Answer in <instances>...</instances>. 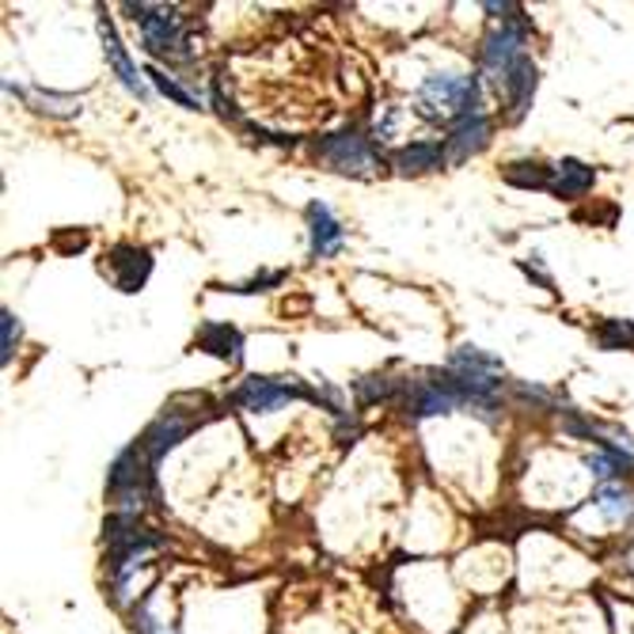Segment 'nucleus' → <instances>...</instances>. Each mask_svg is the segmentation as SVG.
I'll use <instances>...</instances> for the list:
<instances>
[{
  "mask_svg": "<svg viewBox=\"0 0 634 634\" xmlns=\"http://www.w3.org/2000/svg\"><path fill=\"white\" fill-rule=\"evenodd\" d=\"M198 346L206 353H214V358L229 361V365H240V361H244V338H240V331L229 327V323H206V327L198 331Z\"/></svg>",
  "mask_w": 634,
  "mask_h": 634,
  "instance_id": "f8f14e48",
  "label": "nucleus"
},
{
  "mask_svg": "<svg viewBox=\"0 0 634 634\" xmlns=\"http://www.w3.org/2000/svg\"><path fill=\"white\" fill-rule=\"evenodd\" d=\"M596 342H600V350H623V346H634V323L631 320H604L600 331H596Z\"/></svg>",
  "mask_w": 634,
  "mask_h": 634,
  "instance_id": "aec40b11",
  "label": "nucleus"
},
{
  "mask_svg": "<svg viewBox=\"0 0 634 634\" xmlns=\"http://www.w3.org/2000/svg\"><path fill=\"white\" fill-rule=\"evenodd\" d=\"M308 236H312V259H331V255H338L346 244L342 224L331 217V209L323 206V202H312V206H308Z\"/></svg>",
  "mask_w": 634,
  "mask_h": 634,
  "instance_id": "1a4fd4ad",
  "label": "nucleus"
},
{
  "mask_svg": "<svg viewBox=\"0 0 634 634\" xmlns=\"http://www.w3.org/2000/svg\"><path fill=\"white\" fill-rule=\"evenodd\" d=\"M285 277H289L285 270H274V274H259V277H251V282L232 285V293H267V289H274V285H282Z\"/></svg>",
  "mask_w": 634,
  "mask_h": 634,
  "instance_id": "b1692460",
  "label": "nucleus"
},
{
  "mask_svg": "<svg viewBox=\"0 0 634 634\" xmlns=\"http://www.w3.org/2000/svg\"><path fill=\"white\" fill-rule=\"evenodd\" d=\"M460 406V399L452 391H444L441 384H414L411 411L414 418H429V414H452Z\"/></svg>",
  "mask_w": 634,
  "mask_h": 634,
  "instance_id": "dca6fc26",
  "label": "nucleus"
},
{
  "mask_svg": "<svg viewBox=\"0 0 634 634\" xmlns=\"http://www.w3.org/2000/svg\"><path fill=\"white\" fill-rule=\"evenodd\" d=\"M517 57H525V24L505 20V24L494 27V31L487 35V42H482V69H487V77L502 88L505 73L513 69Z\"/></svg>",
  "mask_w": 634,
  "mask_h": 634,
  "instance_id": "f03ea898",
  "label": "nucleus"
},
{
  "mask_svg": "<svg viewBox=\"0 0 634 634\" xmlns=\"http://www.w3.org/2000/svg\"><path fill=\"white\" fill-rule=\"evenodd\" d=\"M145 77L153 80V85L160 88V92L168 95V100H176L179 107H186V111H202V100H198V95H194V92H186V88L179 85V80H171V77H168V73H164V69H145Z\"/></svg>",
  "mask_w": 634,
  "mask_h": 634,
  "instance_id": "6ab92c4d",
  "label": "nucleus"
},
{
  "mask_svg": "<svg viewBox=\"0 0 634 634\" xmlns=\"http://www.w3.org/2000/svg\"><path fill=\"white\" fill-rule=\"evenodd\" d=\"M191 429H194V418H186V414H179V411H164L160 418L141 434L138 444H141V452H145L148 464H153V471L160 467V460L168 456L186 434H191Z\"/></svg>",
  "mask_w": 634,
  "mask_h": 634,
  "instance_id": "39448f33",
  "label": "nucleus"
},
{
  "mask_svg": "<svg viewBox=\"0 0 634 634\" xmlns=\"http://www.w3.org/2000/svg\"><path fill=\"white\" fill-rule=\"evenodd\" d=\"M585 467L596 475V479H604V482L616 479V475H619V460H616V456H604V452H588V456H585Z\"/></svg>",
  "mask_w": 634,
  "mask_h": 634,
  "instance_id": "5701e85b",
  "label": "nucleus"
},
{
  "mask_svg": "<svg viewBox=\"0 0 634 634\" xmlns=\"http://www.w3.org/2000/svg\"><path fill=\"white\" fill-rule=\"evenodd\" d=\"M444 164V148L434 145V141H414V145L399 148L396 153V168L403 176H422V171H434Z\"/></svg>",
  "mask_w": 634,
  "mask_h": 634,
  "instance_id": "2eb2a0df",
  "label": "nucleus"
},
{
  "mask_svg": "<svg viewBox=\"0 0 634 634\" xmlns=\"http://www.w3.org/2000/svg\"><path fill=\"white\" fill-rule=\"evenodd\" d=\"M487 141H490V122H487V118H482V115L464 118V122L452 126V138H449V145H444V156H449L452 164H460V160H467V156L482 153V148H487Z\"/></svg>",
  "mask_w": 634,
  "mask_h": 634,
  "instance_id": "9b49d317",
  "label": "nucleus"
},
{
  "mask_svg": "<svg viewBox=\"0 0 634 634\" xmlns=\"http://www.w3.org/2000/svg\"><path fill=\"white\" fill-rule=\"evenodd\" d=\"M20 95H24L27 103H31L35 111H42V115L50 118H73L80 115V100L77 95H57V92H42V88H16Z\"/></svg>",
  "mask_w": 634,
  "mask_h": 634,
  "instance_id": "f3484780",
  "label": "nucleus"
},
{
  "mask_svg": "<svg viewBox=\"0 0 634 634\" xmlns=\"http://www.w3.org/2000/svg\"><path fill=\"white\" fill-rule=\"evenodd\" d=\"M308 391L293 380H274V376H247L236 391V403L251 414H274L289 399H305Z\"/></svg>",
  "mask_w": 634,
  "mask_h": 634,
  "instance_id": "20e7f679",
  "label": "nucleus"
},
{
  "mask_svg": "<svg viewBox=\"0 0 634 634\" xmlns=\"http://www.w3.org/2000/svg\"><path fill=\"white\" fill-rule=\"evenodd\" d=\"M422 115L429 118H475L479 111V77H452V73H434L418 88Z\"/></svg>",
  "mask_w": 634,
  "mask_h": 634,
  "instance_id": "f257e3e1",
  "label": "nucleus"
},
{
  "mask_svg": "<svg viewBox=\"0 0 634 634\" xmlns=\"http://www.w3.org/2000/svg\"><path fill=\"white\" fill-rule=\"evenodd\" d=\"M596 509H600V517L604 520H611V525H616V520H623V517H631V497L623 494V490H616V487H604L600 494H596Z\"/></svg>",
  "mask_w": 634,
  "mask_h": 634,
  "instance_id": "412c9836",
  "label": "nucleus"
},
{
  "mask_svg": "<svg viewBox=\"0 0 634 634\" xmlns=\"http://www.w3.org/2000/svg\"><path fill=\"white\" fill-rule=\"evenodd\" d=\"M502 92L505 100H509V118L513 122H520V118L528 115V107H532V95H535V65L532 57H517L513 62V69L505 73L502 80Z\"/></svg>",
  "mask_w": 634,
  "mask_h": 634,
  "instance_id": "9d476101",
  "label": "nucleus"
},
{
  "mask_svg": "<svg viewBox=\"0 0 634 634\" xmlns=\"http://www.w3.org/2000/svg\"><path fill=\"white\" fill-rule=\"evenodd\" d=\"M320 153L327 156V160L335 164L338 171H353V176H368V171L376 168V156L368 153L365 138H361V133H353V130L327 138L320 145Z\"/></svg>",
  "mask_w": 634,
  "mask_h": 634,
  "instance_id": "423d86ee",
  "label": "nucleus"
},
{
  "mask_svg": "<svg viewBox=\"0 0 634 634\" xmlns=\"http://www.w3.org/2000/svg\"><path fill=\"white\" fill-rule=\"evenodd\" d=\"M153 274V255L145 247H133V244H118L111 251V277L122 293H141V285L148 282Z\"/></svg>",
  "mask_w": 634,
  "mask_h": 634,
  "instance_id": "0eeeda50",
  "label": "nucleus"
},
{
  "mask_svg": "<svg viewBox=\"0 0 634 634\" xmlns=\"http://www.w3.org/2000/svg\"><path fill=\"white\" fill-rule=\"evenodd\" d=\"M505 183L525 186V191H547V186H555L551 183V171L543 168V164H528V160L509 164V168H505Z\"/></svg>",
  "mask_w": 634,
  "mask_h": 634,
  "instance_id": "a211bd4d",
  "label": "nucleus"
},
{
  "mask_svg": "<svg viewBox=\"0 0 634 634\" xmlns=\"http://www.w3.org/2000/svg\"><path fill=\"white\" fill-rule=\"evenodd\" d=\"M16 342H20V323L12 312H4L0 315V361H4V365H9L12 353H16Z\"/></svg>",
  "mask_w": 634,
  "mask_h": 634,
  "instance_id": "4be33fe9",
  "label": "nucleus"
},
{
  "mask_svg": "<svg viewBox=\"0 0 634 634\" xmlns=\"http://www.w3.org/2000/svg\"><path fill=\"white\" fill-rule=\"evenodd\" d=\"M130 12H138L133 20H141V35H145L148 54H176L183 47V24H179L176 9H164V4H130Z\"/></svg>",
  "mask_w": 634,
  "mask_h": 634,
  "instance_id": "7ed1b4c3",
  "label": "nucleus"
},
{
  "mask_svg": "<svg viewBox=\"0 0 634 634\" xmlns=\"http://www.w3.org/2000/svg\"><path fill=\"white\" fill-rule=\"evenodd\" d=\"M399 118H403V115H399V107H384V118L376 122V138H380V141H391V138H396Z\"/></svg>",
  "mask_w": 634,
  "mask_h": 634,
  "instance_id": "393cba45",
  "label": "nucleus"
},
{
  "mask_svg": "<svg viewBox=\"0 0 634 634\" xmlns=\"http://www.w3.org/2000/svg\"><path fill=\"white\" fill-rule=\"evenodd\" d=\"M100 42H103V54H107V65L118 73V80H122L126 92H133V95H138V100H148L145 77H141L138 65L130 62V54H126L122 42H118V35H115V24H111V16H100Z\"/></svg>",
  "mask_w": 634,
  "mask_h": 634,
  "instance_id": "6e6552de",
  "label": "nucleus"
},
{
  "mask_svg": "<svg viewBox=\"0 0 634 634\" xmlns=\"http://www.w3.org/2000/svg\"><path fill=\"white\" fill-rule=\"evenodd\" d=\"M452 373L467 376V380H494V376H502V361L490 358L479 346H460L452 353Z\"/></svg>",
  "mask_w": 634,
  "mask_h": 634,
  "instance_id": "4468645a",
  "label": "nucleus"
},
{
  "mask_svg": "<svg viewBox=\"0 0 634 634\" xmlns=\"http://www.w3.org/2000/svg\"><path fill=\"white\" fill-rule=\"evenodd\" d=\"M593 183H596L593 168L573 160V156H566V160L555 164V186H551V191H555L558 198H581L585 191H593Z\"/></svg>",
  "mask_w": 634,
  "mask_h": 634,
  "instance_id": "ddd939ff",
  "label": "nucleus"
}]
</instances>
